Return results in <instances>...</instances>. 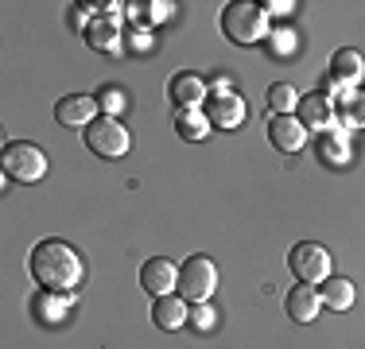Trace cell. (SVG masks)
<instances>
[{
  "instance_id": "d6986e66",
  "label": "cell",
  "mask_w": 365,
  "mask_h": 349,
  "mask_svg": "<svg viewBox=\"0 0 365 349\" xmlns=\"http://www.w3.org/2000/svg\"><path fill=\"white\" fill-rule=\"evenodd\" d=\"M264 101H268V113H272V117H292V113L299 109V93H295V85H288V82H272L264 93Z\"/></svg>"
},
{
  "instance_id": "7a4b0ae2",
  "label": "cell",
  "mask_w": 365,
  "mask_h": 349,
  "mask_svg": "<svg viewBox=\"0 0 365 349\" xmlns=\"http://www.w3.org/2000/svg\"><path fill=\"white\" fill-rule=\"evenodd\" d=\"M264 31H268V16L260 4L233 0V4L222 8V35L233 47H253V43L264 39Z\"/></svg>"
},
{
  "instance_id": "ac0fdd59",
  "label": "cell",
  "mask_w": 365,
  "mask_h": 349,
  "mask_svg": "<svg viewBox=\"0 0 365 349\" xmlns=\"http://www.w3.org/2000/svg\"><path fill=\"white\" fill-rule=\"evenodd\" d=\"M31 311H36V318H39V322H58L66 311H71V295L36 291V299H31Z\"/></svg>"
},
{
  "instance_id": "e0dca14e",
  "label": "cell",
  "mask_w": 365,
  "mask_h": 349,
  "mask_svg": "<svg viewBox=\"0 0 365 349\" xmlns=\"http://www.w3.org/2000/svg\"><path fill=\"white\" fill-rule=\"evenodd\" d=\"M319 299H323V307H330V311H350V307H354V299H358V291H354L350 279L330 276L327 283L319 287Z\"/></svg>"
},
{
  "instance_id": "5bb4252c",
  "label": "cell",
  "mask_w": 365,
  "mask_h": 349,
  "mask_svg": "<svg viewBox=\"0 0 365 349\" xmlns=\"http://www.w3.org/2000/svg\"><path fill=\"white\" fill-rule=\"evenodd\" d=\"M361 74H365V58H361V51H354V47H342V51H334L330 55V78H338L342 85H358L361 82Z\"/></svg>"
},
{
  "instance_id": "6da1fadb",
  "label": "cell",
  "mask_w": 365,
  "mask_h": 349,
  "mask_svg": "<svg viewBox=\"0 0 365 349\" xmlns=\"http://www.w3.org/2000/svg\"><path fill=\"white\" fill-rule=\"evenodd\" d=\"M28 272L39 283V291H58V295H71L78 283H82V256H78L74 244L66 241H39L28 256Z\"/></svg>"
},
{
  "instance_id": "4316f807",
  "label": "cell",
  "mask_w": 365,
  "mask_h": 349,
  "mask_svg": "<svg viewBox=\"0 0 365 349\" xmlns=\"http://www.w3.org/2000/svg\"><path fill=\"white\" fill-rule=\"evenodd\" d=\"M152 16H155V20H168V16H171V4H152Z\"/></svg>"
},
{
  "instance_id": "7c38bea8",
  "label": "cell",
  "mask_w": 365,
  "mask_h": 349,
  "mask_svg": "<svg viewBox=\"0 0 365 349\" xmlns=\"http://www.w3.org/2000/svg\"><path fill=\"white\" fill-rule=\"evenodd\" d=\"M202 113H206V120H210L214 128H237L241 120H245V98H237V93L210 98Z\"/></svg>"
},
{
  "instance_id": "ffe728a7",
  "label": "cell",
  "mask_w": 365,
  "mask_h": 349,
  "mask_svg": "<svg viewBox=\"0 0 365 349\" xmlns=\"http://www.w3.org/2000/svg\"><path fill=\"white\" fill-rule=\"evenodd\" d=\"M210 120H206L202 109H187V113H175V132L182 140H206L210 136Z\"/></svg>"
},
{
  "instance_id": "3957f363",
  "label": "cell",
  "mask_w": 365,
  "mask_h": 349,
  "mask_svg": "<svg viewBox=\"0 0 365 349\" xmlns=\"http://www.w3.org/2000/svg\"><path fill=\"white\" fill-rule=\"evenodd\" d=\"M0 163H4V174L16 182H39L47 174V155L43 147L28 144V140H8L4 152H0Z\"/></svg>"
},
{
  "instance_id": "d4e9b609",
  "label": "cell",
  "mask_w": 365,
  "mask_h": 349,
  "mask_svg": "<svg viewBox=\"0 0 365 349\" xmlns=\"http://www.w3.org/2000/svg\"><path fill=\"white\" fill-rule=\"evenodd\" d=\"M225 93H230V78L218 74V78L210 82V98H225Z\"/></svg>"
},
{
  "instance_id": "603a6c76",
  "label": "cell",
  "mask_w": 365,
  "mask_h": 349,
  "mask_svg": "<svg viewBox=\"0 0 365 349\" xmlns=\"http://www.w3.org/2000/svg\"><path fill=\"white\" fill-rule=\"evenodd\" d=\"M93 98H98V109L106 113V117H117V113L128 105V93L120 90V85H101V90L93 93Z\"/></svg>"
},
{
  "instance_id": "484cf974",
  "label": "cell",
  "mask_w": 365,
  "mask_h": 349,
  "mask_svg": "<svg viewBox=\"0 0 365 349\" xmlns=\"http://www.w3.org/2000/svg\"><path fill=\"white\" fill-rule=\"evenodd\" d=\"M260 8H264V16H268V12H280V16H284V12H292L295 4H292V0H268V4H260Z\"/></svg>"
},
{
  "instance_id": "9a60e30c",
  "label": "cell",
  "mask_w": 365,
  "mask_h": 349,
  "mask_svg": "<svg viewBox=\"0 0 365 349\" xmlns=\"http://www.w3.org/2000/svg\"><path fill=\"white\" fill-rule=\"evenodd\" d=\"M152 318L160 330H179L190 322V311H187V303H182V295H160V299L152 303Z\"/></svg>"
},
{
  "instance_id": "52a82bcc",
  "label": "cell",
  "mask_w": 365,
  "mask_h": 349,
  "mask_svg": "<svg viewBox=\"0 0 365 349\" xmlns=\"http://www.w3.org/2000/svg\"><path fill=\"white\" fill-rule=\"evenodd\" d=\"M98 117V98H90V93H66L63 101H55V120L66 128H90Z\"/></svg>"
},
{
  "instance_id": "8992f818",
  "label": "cell",
  "mask_w": 365,
  "mask_h": 349,
  "mask_svg": "<svg viewBox=\"0 0 365 349\" xmlns=\"http://www.w3.org/2000/svg\"><path fill=\"white\" fill-rule=\"evenodd\" d=\"M330 252L323 249V244H315V241H299V244H292V252H288V268H292V276L299 279V283H327L330 279Z\"/></svg>"
},
{
  "instance_id": "ba28073f",
  "label": "cell",
  "mask_w": 365,
  "mask_h": 349,
  "mask_svg": "<svg viewBox=\"0 0 365 349\" xmlns=\"http://www.w3.org/2000/svg\"><path fill=\"white\" fill-rule=\"evenodd\" d=\"M299 120L307 132H330L338 120V109H334V98H327L323 90L315 93H303L299 98Z\"/></svg>"
},
{
  "instance_id": "7402d4cb",
  "label": "cell",
  "mask_w": 365,
  "mask_h": 349,
  "mask_svg": "<svg viewBox=\"0 0 365 349\" xmlns=\"http://www.w3.org/2000/svg\"><path fill=\"white\" fill-rule=\"evenodd\" d=\"M319 160L330 163V167H342L346 160H350V144H346L342 132H323L319 140Z\"/></svg>"
},
{
  "instance_id": "277c9868",
  "label": "cell",
  "mask_w": 365,
  "mask_h": 349,
  "mask_svg": "<svg viewBox=\"0 0 365 349\" xmlns=\"http://www.w3.org/2000/svg\"><path fill=\"white\" fill-rule=\"evenodd\" d=\"M82 144L90 147L98 160H120V155L133 147V140H128V128L120 125L117 117H106V113H101V117L82 132Z\"/></svg>"
},
{
  "instance_id": "2e32d148",
  "label": "cell",
  "mask_w": 365,
  "mask_h": 349,
  "mask_svg": "<svg viewBox=\"0 0 365 349\" xmlns=\"http://www.w3.org/2000/svg\"><path fill=\"white\" fill-rule=\"evenodd\" d=\"M86 43L93 51H117L120 47V31H117V16L106 12V16H93L86 24Z\"/></svg>"
},
{
  "instance_id": "83f0119b",
  "label": "cell",
  "mask_w": 365,
  "mask_h": 349,
  "mask_svg": "<svg viewBox=\"0 0 365 349\" xmlns=\"http://www.w3.org/2000/svg\"><path fill=\"white\" fill-rule=\"evenodd\" d=\"M148 43H152V39H148V35H144V31H133V47H140V51H144V47H148Z\"/></svg>"
},
{
  "instance_id": "5b68a950",
  "label": "cell",
  "mask_w": 365,
  "mask_h": 349,
  "mask_svg": "<svg viewBox=\"0 0 365 349\" xmlns=\"http://www.w3.org/2000/svg\"><path fill=\"white\" fill-rule=\"evenodd\" d=\"M214 287H218V268L210 256H187L179 264V295L187 303H210Z\"/></svg>"
},
{
  "instance_id": "cb8c5ba5",
  "label": "cell",
  "mask_w": 365,
  "mask_h": 349,
  "mask_svg": "<svg viewBox=\"0 0 365 349\" xmlns=\"http://www.w3.org/2000/svg\"><path fill=\"white\" fill-rule=\"evenodd\" d=\"M214 322H218V311L210 307V303H195V307H190V326L195 330H214Z\"/></svg>"
},
{
  "instance_id": "8fae6325",
  "label": "cell",
  "mask_w": 365,
  "mask_h": 349,
  "mask_svg": "<svg viewBox=\"0 0 365 349\" xmlns=\"http://www.w3.org/2000/svg\"><path fill=\"white\" fill-rule=\"evenodd\" d=\"M268 140H272V147L292 155L307 144V128L299 117H268Z\"/></svg>"
},
{
  "instance_id": "4fadbf2b",
  "label": "cell",
  "mask_w": 365,
  "mask_h": 349,
  "mask_svg": "<svg viewBox=\"0 0 365 349\" xmlns=\"http://www.w3.org/2000/svg\"><path fill=\"white\" fill-rule=\"evenodd\" d=\"M319 307H323V299H319V291H315V287H307V283L292 287L288 299H284V311H288L292 322H315Z\"/></svg>"
},
{
  "instance_id": "9c48e42d",
  "label": "cell",
  "mask_w": 365,
  "mask_h": 349,
  "mask_svg": "<svg viewBox=\"0 0 365 349\" xmlns=\"http://www.w3.org/2000/svg\"><path fill=\"white\" fill-rule=\"evenodd\" d=\"M168 101L175 105V113L198 109V105L206 101V82H202L198 74H187V70H179V74L168 78Z\"/></svg>"
},
{
  "instance_id": "30bf717a",
  "label": "cell",
  "mask_w": 365,
  "mask_h": 349,
  "mask_svg": "<svg viewBox=\"0 0 365 349\" xmlns=\"http://www.w3.org/2000/svg\"><path fill=\"white\" fill-rule=\"evenodd\" d=\"M140 287L148 295H171V287H179V268L168 256H148L140 264Z\"/></svg>"
},
{
  "instance_id": "44dd1931",
  "label": "cell",
  "mask_w": 365,
  "mask_h": 349,
  "mask_svg": "<svg viewBox=\"0 0 365 349\" xmlns=\"http://www.w3.org/2000/svg\"><path fill=\"white\" fill-rule=\"evenodd\" d=\"M338 120L346 128H365V93L361 90H350L338 101Z\"/></svg>"
}]
</instances>
